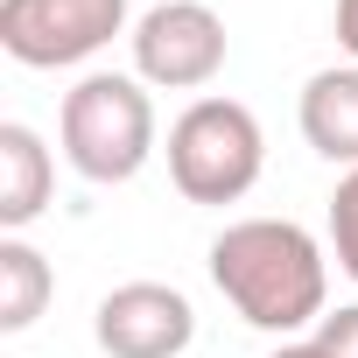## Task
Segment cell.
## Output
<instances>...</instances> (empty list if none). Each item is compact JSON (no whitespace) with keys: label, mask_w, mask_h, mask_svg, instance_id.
Segmentation results:
<instances>
[{"label":"cell","mask_w":358,"mask_h":358,"mask_svg":"<svg viewBox=\"0 0 358 358\" xmlns=\"http://www.w3.org/2000/svg\"><path fill=\"white\" fill-rule=\"evenodd\" d=\"M211 281L218 295L239 309V323L267 330V337H295L309 323H323L330 309V260L316 246V232H302L295 218H239L211 239Z\"/></svg>","instance_id":"1"},{"label":"cell","mask_w":358,"mask_h":358,"mask_svg":"<svg viewBox=\"0 0 358 358\" xmlns=\"http://www.w3.org/2000/svg\"><path fill=\"white\" fill-rule=\"evenodd\" d=\"M57 141L64 162L85 176V183H134L155 155V99L141 78L127 71H92L64 92L57 113Z\"/></svg>","instance_id":"2"},{"label":"cell","mask_w":358,"mask_h":358,"mask_svg":"<svg viewBox=\"0 0 358 358\" xmlns=\"http://www.w3.org/2000/svg\"><path fill=\"white\" fill-rule=\"evenodd\" d=\"M267 169V134L239 99H190L169 127V183L190 204H239Z\"/></svg>","instance_id":"3"},{"label":"cell","mask_w":358,"mask_h":358,"mask_svg":"<svg viewBox=\"0 0 358 358\" xmlns=\"http://www.w3.org/2000/svg\"><path fill=\"white\" fill-rule=\"evenodd\" d=\"M127 29V0H0V50L29 71H71Z\"/></svg>","instance_id":"4"},{"label":"cell","mask_w":358,"mask_h":358,"mask_svg":"<svg viewBox=\"0 0 358 358\" xmlns=\"http://www.w3.org/2000/svg\"><path fill=\"white\" fill-rule=\"evenodd\" d=\"M225 71V22L204 0H162L134 22V78L155 92H204Z\"/></svg>","instance_id":"5"},{"label":"cell","mask_w":358,"mask_h":358,"mask_svg":"<svg viewBox=\"0 0 358 358\" xmlns=\"http://www.w3.org/2000/svg\"><path fill=\"white\" fill-rule=\"evenodd\" d=\"M92 337L106 358H183L197 337V309L169 281H127L99 302Z\"/></svg>","instance_id":"6"},{"label":"cell","mask_w":358,"mask_h":358,"mask_svg":"<svg viewBox=\"0 0 358 358\" xmlns=\"http://www.w3.org/2000/svg\"><path fill=\"white\" fill-rule=\"evenodd\" d=\"M50 197H57V162H50L43 134L22 127V120H8V127H0V232H8V239L29 232L50 211Z\"/></svg>","instance_id":"7"},{"label":"cell","mask_w":358,"mask_h":358,"mask_svg":"<svg viewBox=\"0 0 358 358\" xmlns=\"http://www.w3.org/2000/svg\"><path fill=\"white\" fill-rule=\"evenodd\" d=\"M302 141L337 162V169H358V64H337V71H316L302 85Z\"/></svg>","instance_id":"8"},{"label":"cell","mask_w":358,"mask_h":358,"mask_svg":"<svg viewBox=\"0 0 358 358\" xmlns=\"http://www.w3.org/2000/svg\"><path fill=\"white\" fill-rule=\"evenodd\" d=\"M50 295H57V274H50V260L15 232V239H0V330H29L43 309H50Z\"/></svg>","instance_id":"9"},{"label":"cell","mask_w":358,"mask_h":358,"mask_svg":"<svg viewBox=\"0 0 358 358\" xmlns=\"http://www.w3.org/2000/svg\"><path fill=\"white\" fill-rule=\"evenodd\" d=\"M330 253H337V267L358 281V169H344L337 190H330Z\"/></svg>","instance_id":"10"},{"label":"cell","mask_w":358,"mask_h":358,"mask_svg":"<svg viewBox=\"0 0 358 358\" xmlns=\"http://www.w3.org/2000/svg\"><path fill=\"white\" fill-rule=\"evenodd\" d=\"M316 344H323L330 358H358V302L337 309V316H323V323H316Z\"/></svg>","instance_id":"11"},{"label":"cell","mask_w":358,"mask_h":358,"mask_svg":"<svg viewBox=\"0 0 358 358\" xmlns=\"http://www.w3.org/2000/svg\"><path fill=\"white\" fill-rule=\"evenodd\" d=\"M337 50L358 64V0H337Z\"/></svg>","instance_id":"12"},{"label":"cell","mask_w":358,"mask_h":358,"mask_svg":"<svg viewBox=\"0 0 358 358\" xmlns=\"http://www.w3.org/2000/svg\"><path fill=\"white\" fill-rule=\"evenodd\" d=\"M274 358H330V351H323V344H316V337H295V344H281V351H274Z\"/></svg>","instance_id":"13"}]
</instances>
